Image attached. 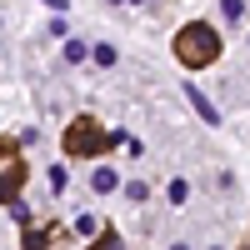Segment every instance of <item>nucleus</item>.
I'll return each mask as SVG.
<instances>
[{
	"label": "nucleus",
	"instance_id": "1",
	"mask_svg": "<svg viewBox=\"0 0 250 250\" xmlns=\"http://www.w3.org/2000/svg\"><path fill=\"white\" fill-rule=\"evenodd\" d=\"M175 60H180L185 70L215 65V60H220V35H215V25H205V20H190V25L175 35Z\"/></svg>",
	"mask_w": 250,
	"mask_h": 250
},
{
	"label": "nucleus",
	"instance_id": "2",
	"mask_svg": "<svg viewBox=\"0 0 250 250\" xmlns=\"http://www.w3.org/2000/svg\"><path fill=\"white\" fill-rule=\"evenodd\" d=\"M120 140H130V135H110V130H100L95 115H80L70 120V130H65V155H105L110 145Z\"/></svg>",
	"mask_w": 250,
	"mask_h": 250
},
{
	"label": "nucleus",
	"instance_id": "3",
	"mask_svg": "<svg viewBox=\"0 0 250 250\" xmlns=\"http://www.w3.org/2000/svg\"><path fill=\"white\" fill-rule=\"evenodd\" d=\"M25 160L15 155V140H0V200H20V185H25Z\"/></svg>",
	"mask_w": 250,
	"mask_h": 250
},
{
	"label": "nucleus",
	"instance_id": "4",
	"mask_svg": "<svg viewBox=\"0 0 250 250\" xmlns=\"http://www.w3.org/2000/svg\"><path fill=\"white\" fill-rule=\"evenodd\" d=\"M185 100H190V105L200 110V120H205V125H220V115H215V105H210V100L200 95V85H185Z\"/></svg>",
	"mask_w": 250,
	"mask_h": 250
},
{
	"label": "nucleus",
	"instance_id": "5",
	"mask_svg": "<svg viewBox=\"0 0 250 250\" xmlns=\"http://www.w3.org/2000/svg\"><path fill=\"white\" fill-rule=\"evenodd\" d=\"M90 185H95V190H100V195H110V190H115V185H120V175L110 170V165H100V170L90 175Z\"/></svg>",
	"mask_w": 250,
	"mask_h": 250
},
{
	"label": "nucleus",
	"instance_id": "6",
	"mask_svg": "<svg viewBox=\"0 0 250 250\" xmlns=\"http://www.w3.org/2000/svg\"><path fill=\"white\" fill-rule=\"evenodd\" d=\"M220 15L230 20V25H240V15H245V0H220Z\"/></svg>",
	"mask_w": 250,
	"mask_h": 250
},
{
	"label": "nucleus",
	"instance_id": "7",
	"mask_svg": "<svg viewBox=\"0 0 250 250\" xmlns=\"http://www.w3.org/2000/svg\"><path fill=\"white\" fill-rule=\"evenodd\" d=\"M90 55H95V65H100V70H115V45H95Z\"/></svg>",
	"mask_w": 250,
	"mask_h": 250
},
{
	"label": "nucleus",
	"instance_id": "8",
	"mask_svg": "<svg viewBox=\"0 0 250 250\" xmlns=\"http://www.w3.org/2000/svg\"><path fill=\"white\" fill-rule=\"evenodd\" d=\"M165 200H170V205H185V200H190V185H185V180H170V190H165Z\"/></svg>",
	"mask_w": 250,
	"mask_h": 250
},
{
	"label": "nucleus",
	"instance_id": "9",
	"mask_svg": "<svg viewBox=\"0 0 250 250\" xmlns=\"http://www.w3.org/2000/svg\"><path fill=\"white\" fill-rule=\"evenodd\" d=\"M85 55H90V50H85V40H65V60H70V65H80Z\"/></svg>",
	"mask_w": 250,
	"mask_h": 250
},
{
	"label": "nucleus",
	"instance_id": "10",
	"mask_svg": "<svg viewBox=\"0 0 250 250\" xmlns=\"http://www.w3.org/2000/svg\"><path fill=\"white\" fill-rule=\"evenodd\" d=\"M50 245V230H25V250H45Z\"/></svg>",
	"mask_w": 250,
	"mask_h": 250
},
{
	"label": "nucleus",
	"instance_id": "11",
	"mask_svg": "<svg viewBox=\"0 0 250 250\" xmlns=\"http://www.w3.org/2000/svg\"><path fill=\"white\" fill-rule=\"evenodd\" d=\"M90 250H125V245H120V230H105V235H100Z\"/></svg>",
	"mask_w": 250,
	"mask_h": 250
},
{
	"label": "nucleus",
	"instance_id": "12",
	"mask_svg": "<svg viewBox=\"0 0 250 250\" xmlns=\"http://www.w3.org/2000/svg\"><path fill=\"white\" fill-rule=\"evenodd\" d=\"M50 190H65V165H50Z\"/></svg>",
	"mask_w": 250,
	"mask_h": 250
},
{
	"label": "nucleus",
	"instance_id": "13",
	"mask_svg": "<svg viewBox=\"0 0 250 250\" xmlns=\"http://www.w3.org/2000/svg\"><path fill=\"white\" fill-rule=\"evenodd\" d=\"M125 195H130V200L140 205V200H145V195H150V190H145V185H140V180H130V185H125Z\"/></svg>",
	"mask_w": 250,
	"mask_h": 250
},
{
	"label": "nucleus",
	"instance_id": "14",
	"mask_svg": "<svg viewBox=\"0 0 250 250\" xmlns=\"http://www.w3.org/2000/svg\"><path fill=\"white\" fill-rule=\"evenodd\" d=\"M45 5H50V10H65V0H45Z\"/></svg>",
	"mask_w": 250,
	"mask_h": 250
},
{
	"label": "nucleus",
	"instance_id": "15",
	"mask_svg": "<svg viewBox=\"0 0 250 250\" xmlns=\"http://www.w3.org/2000/svg\"><path fill=\"white\" fill-rule=\"evenodd\" d=\"M245 250H250V245H245Z\"/></svg>",
	"mask_w": 250,
	"mask_h": 250
}]
</instances>
